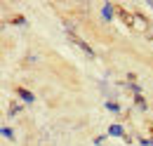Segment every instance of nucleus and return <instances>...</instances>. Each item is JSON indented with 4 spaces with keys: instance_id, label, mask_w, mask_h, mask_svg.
Instances as JSON below:
<instances>
[{
    "instance_id": "nucleus-1",
    "label": "nucleus",
    "mask_w": 153,
    "mask_h": 146,
    "mask_svg": "<svg viewBox=\"0 0 153 146\" xmlns=\"http://www.w3.org/2000/svg\"><path fill=\"white\" fill-rule=\"evenodd\" d=\"M118 14H120V19H123L130 28H134V26H137V17H134V14H130L125 7H118Z\"/></svg>"
},
{
    "instance_id": "nucleus-2",
    "label": "nucleus",
    "mask_w": 153,
    "mask_h": 146,
    "mask_svg": "<svg viewBox=\"0 0 153 146\" xmlns=\"http://www.w3.org/2000/svg\"><path fill=\"white\" fill-rule=\"evenodd\" d=\"M71 40H73V42H76V45H78V47H80V50H82V52H85L87 57H94V50H92V47H90V45H87L85 40H80V38H76L73 33H71Z\"/></svg>"
},
{
    "instance_id": "nucleus-3",
    "label": "nucleus",
    "mask_w": 153,
    "mask_h": 146,
    "mask_svg": "<svg viewBox=\"0 0 153 146\" xmlns=\"http://www.w3.org/2000/svg\"><path fill=\"white\" fill-rule=\"evenodd\" d=\"M17 94H19V97L24 99V101H26V104H33V99H36V97H33L31 92H28V90H24V87H17Z\"/></svg>"
},
{
    "instance_id": "nucleus-4",
    "label": "nucleus",
    "mask_w": 153,
    "mask_h": 146,
    "mask_svg": "<svg viewBox=\"0 0 153 146\" xmlns=\"http://www.w3.org/2000/svg\"><path fill=\"white\" fill-rule=\"evenodd\" d=\"M108 134H111V137H125V130H123V125H111V127H108Z\"/></svg>"
},
{
    "instance_id": "nucleus-5",
    "label": "nucleus",
    "mask_w": 153,
    "mask_h": 146,
    "mask_svg": "<svg viewBox=\"0 0 153 146\" xmlns=\"http://www.w3.org/2000/svg\"><path fill=\"white\" fill-rule=\"evenodd\" d=\"M134 104H137V106H139L141 111H146V109H149V106H146V99H144L141 94H137V97H134Z\"/></svg>"
},
{
    "instance_id": "nucleus-6",
    "label": "nucleus",
    "mask_w": 153,
    "mask_h": 146,
    "mask_svg": "<svg viewBox=\"0 0 153 146\" xmlns=\"http://www.w3.org/2000/svg\"><path fill=\"white\" fill-rule=\"evenodd\" d=\"M106 109H108V111H113V113H118V111H120V106H118L115 101H108V104H106Z\"/></svg>"
},
{
    "instance_id": "nucleus-7",
    "label": "nucleus",
    "mask_w": 153,
    "mask_h": 146,
    "mask_svg": "<svg viewBox=\"0 0 153 146\" xmlns=\"http://www.w3.org/2000/svg\"><path fill=\"white\" fill-rule=\"evenodd\" d=\"M111 12H113V5H106V7H104V17H106V19H111V17H113Z\"/></svg>"
},
{
    "instance_id": "nucleus-8",
    "label": "nucleus",
    "mask_w": 153,
    "mask_h": 146,
    "mask_svg": "<svg viewBox=\"0 0 153 146\" xmlns=\"http://www.w3.org/2000/svg\"><path fill=\"white\" fill-rule=\"evenodd\" d=\"M19 111H21V106H19V104H12V106H10V115H17Z\"/></svg>"
},
{
    "instance_id": "nucleus-9",
    "label": "nucleus",
    "mask_w": 153,
    "mask_h": 146,
    "mask_svg": "<svg viewBox=\"0 0 153 146\" xmlns=\"http://www.w3.org/2000/svg\"><path fill=\"white\" fill-rule=\"evenodd\" d=\"M130 90L134 92V97H137V94H141V87H139L137 83H130Z\"/></svg>"
},
{
    "instance_id": "nucleus-10",
    "label": "nucleus",
    "mask_w": 153,
    "mask_h": 146,
    "mask_svg": "<svg viewBox=\"0 0 153 146\" xmlns=\"http://www.w3.org/2000/svg\"><path fill=\"white\" fill-rule=\"evenodd\" d=\"M2 137H7V139H14V134H12V130H10V127H2Z\"/></svg>"
},
{
    "instance_id": "nucleus-11",
    "label": "nucleus",
    "mask_w": 153,
    "mask_h": 146,
    "mask_svg": "<svg viewBox=\"0 0 153 146\" xmlns=\"http://www.w3.org/2000/svg\"><path fill=\"white\" fill-rule=\"evenodd\" d=\"M151 146H153V139H151Z\"/></svg>"
},
{
    "instance_id": "nucleus-12",
    "label": "nucleus",
    "mask_w": 153,
    "mask_h": 146,
    "mask_svg": "<svg viewBox=\"0 0 153 146\" xmlns=\"http://www.w3.org/2000/svg\"><path fill=\"white\" fill-rule=\"evenodd\" d=\"M151 7H153V2H151Z\"/></svg>"
}]
</instances>
